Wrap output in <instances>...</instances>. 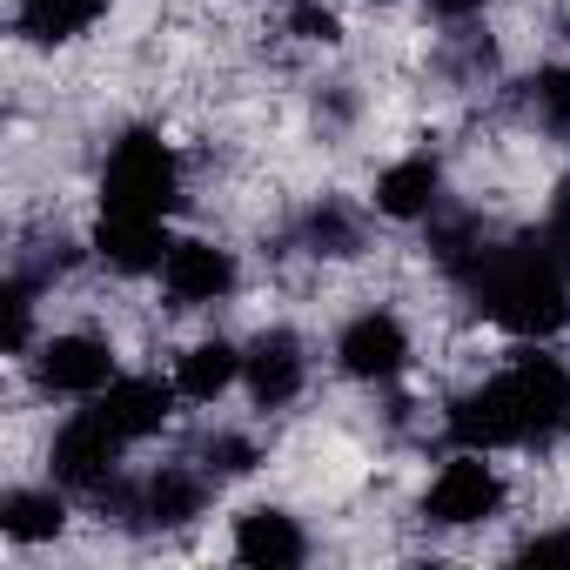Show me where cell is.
<instances>
[{"label": "cell", "instance_id": "obj_1", "mask_svg": "<svg viewBox=\"0 0 570 570\" xmlns=\"http://www.w3.org/2000/svg\"><path fill=\"white\" fill-rule=\"evenodd\" d=\"M456 450H537L557 443L570 430V370L543 350H523L510 370H497L490 383L463 390L443 416Z\"/></svg>", "mask_w": 570, "mask_h": 570}, {"label": "cell", "instance_id": "obj_2", "mask_svg": "<svg viewBox=\"0 0 570 570\" xmlns=\"http://www.w3.org/2000/svg\"><path fill=\"white\" fill-rule=\"evenodd\" d=\"M463 289H470V303L497 330L530 336V343L557 336L570 323V268L537 235H523V242H483V255L463 268Z\"/></svg>", "mask_w": 570, "mask_h": 570}, {"label": "cell", "instance_id": "obj_3", "mask_svg": "<svg viewBox=\"0 0 570 570\" xmlns=\"http://www.w3.org/2000/svg\"><path fill=\"white\" fill-rule=\"evenodd\" d=\"M181 202V161L175 148L155 135V128H128L108 161H101V208H121V215H175Z\"/></svg>", "mask_w": 570, "mask_h": 570}, {"label": "cell", "instance_id": "obj_4", "mask_svg": "<svg viewBox=\"0 0 570 570\" xmlns=\"http://www.w3.org/2000/svg\"><path fill=\"white\" fill-rule=\"evenodd\" d=\"M121 450H128V436H121L101 410H81V416H68V423L55 430V443H48V470H55L61 490L101 497V490L121 476Z\"/></svg>", "mask_w": 570, "mask_h": 570}, {"label": "cell", "instance_id": "obj_5", "mask_svg": "<svg viewBox=\"0 0 570 570\" xmlns=\"http://www.w3.org/2000/svg\"><path fill=\"white\" fill-rule=\"evenodd\" d=\"M101 510H115L128 530H181V523H195L202 517V503H208V483L195 476V470H155V476H141V483H108L101 497H95Z\"/></svg>", "mask_w": 570, "mask_h": 570}, {"label": "cell", "instance_id": "obj_6", "mask_svg": "<svg viewBox=\"0 0 570 570\" xmlns=\"http://www.w3.org/2000/svg\"><path fill=\"white\" fill-rule=\"evenodd\" d=\"M497 510H503V476H497L490 450H456L423 497V517L436 530H470V523H490Z\"/></svg>", "mask_w": 570, "mask_h": 570}, {"label": "cell", "instance_id": "obj_7", "mask_svg": "<svg viewBox=\"0 0 570 570\" xmlns=\"http://www.w3.org/2000/svg\"><path fill=\"white\" fill-rule=\"evenodd\" d=\"M35 383L48 396H88L95 403L115 383V343H101L88 330H61L35 350Z\"/></svg>", "mask_w": 570, "mask_h": 570}, {"label": "cell", "instance_id": "obj_8", "mask_svg": "<svg viewBox=\"0 0 570 570\" xmlns=\"http://www.w3.org/2000/svg\"><path fill=\"white\" fill-rule=\"evenodd\" d=\"M336 363H343V376H356V383H396V376L410 370V330H403L390 309H363L356 323H343Z\"/></svg>", "mask_w": 570, "mask_h": 570}, {"label": "cell", "instance_id": "obj_9", "mask_svg": "<svg viewBox=\"0 0 570 570\" xmlns=\"http://www.w3.org/2000/svg\"><path fill=\"white\" fill-rule=\"evenodd\" d=\"M161 289H168L175 309H208V303H222V296L235 289V255H228L222 242L188 235V242H175L168 262H161Z\"/></svg>", "mask_w": 570, "mask_h": 570}, {"label": "cell", "instance_id": "obj_10", "mask_svg": "<svg viewBox=\"0 0 570 570\" xmlns=\"http://www.w3.org/2000/svg\"><path fill=\"white\" fill-rule=\"evenodd\" d=\"M303 376H309V356H303V336L296 330H262L248 350H242V383L255 396V410H282L303 396Z\"/></svg>", "mask_w": 570, "mask_h": 570}, {"label": "cell", "instance_id": "obj_11", "mask_svg": "<svg viewBox=\"0 0 570 570\" xmlns=\"http://www.w3.org/2000/svg\"><path fill=\"white\" fill-rule=\"evenodd\" d=\"M168 222L161 215H121V208H101L95 222V255L115 268V275H161L168 262Z\"/></svg>", "mask_w": 570, "mask_h": 570}, {"label": "cell", "instance_id": "obj_12", "mask_svg": "<svg viewBox=\"0 0 570 570\" xmlns=\"http://www.w3.org/2000/svg\"><path fill=\"white\" fill-rule=\"evenodd\" d=\"M175 383H161V376H115L101 396H95V410L128 436V443H148V436H161L168 430V416H175Z\"/></svg>", "mask_w": 570, "mask_h": 570}, {"label": "cell", "instance_id": "obj_13", "mask_svg": "<svg viewBox=\"0 0 570 570\" xmlns=\"http://www.w3.org/2000/svg\"><path fill=\"white\" fill-rule=\"evenodd\" d=\"M235 557L248 563V570H296L303 557H309V537H303V523L289 517V510H242L235 517Z\"/></svg>", "mask_w": 570, "mask_h": 570}, {"label": "cell", "instance_id": "obj_14", "mask_svg": "<svg viewBox=\"0 0 570 570\" xmlns=\"http://www.w3.org/2000/svg\"><path fill=\"white\" fill-rule=\"evenodd\" d=\"M376 208L390 222H430L443 208V168L436 155H403L376 175Z\"/></svg>", "mask_w": 570, "mask_h": 570}, {"label": "cell", "instance_id": "obj_15", "mask_svg": "<svg viewBox=\"0 0 570 570\" xmlns=\"http://www.w3.org/2000/svg\"><path fill=\"white\" fill-rule=\"evenodd\" d=\"M115 0H14V35L35 48H68L108 21Z\"/></svg>", "mask_w": 570, "mask_h": 570}, {"label": "cell", "instance_id": "obj_16", "mask_svg": "<svg viewBox=\"0 0 570 570\" xmlns=\"http://www.w3.org/2000/svg\"><path fill=\"white\" fill-rule=\"evenodd\" d=\"M235 383H242V350L222 343V336L195 343V350L175 363V390H181L188 403H215V396H228Z\"/></svg>", "mask_w": 570, "mask_h": 570}, {"label": "cell", "instance_id": "obj_17", "mask_svg": "<svg viewBox=\"0 0 570 570\" xmlns=\"http://www.w3.org/2000/svg\"><path fill=\"white\" fill-rule=\"evenodd\" d=\"M61 523H68L61 490H8L0 497V537H14V543H48V537H61Z\"/></svg>", "mask_w": 570, "mask_h": 570}, {"label": "cell", "instance_id": "obj_18", "mask_svg": "<svg viewBox=\"0 0 570 570\" xmlns=\"http://www.w3.org/2000/svg\"><path fill=\"white\" fill-rule=\"evenodd\" d=\"M303 248L309 255H356L363 248V228H356V215L343 202H316L303 215Z\"/></svg>", "mask_w": 570, "mask_h": 570}, {"label": "cell", "instance_id": "obj_19", "mask_svg": "<svg viewBox=\"0 0 570 570\" xmlns=\"http://www.w3.org/2000/svg\"><path fill=\"white\" fill-rule=\"evenodd\" d=\"M530 108H537V121H543L557 141H570V61L537 68V81H530Z\"/></svg>", "mask_w": 570, "mask_h": 570}, {"label": "cell", "instance_id": "obj_20", "mask_svg": "<svg viewBox=\"0 0 570 570\" xmlns=\"http://www.w3.org/2000/svg\"><path fill=\"white\" fill-rule=\"evenodd\" d=\"M35 296L41 289H35L21 268L8 275V289H0V309H8V350L14 356H28V343H35Z\"/></svg>", "mask_w": 570, "mask_h": 570}, {"label": "cell", "instance_id": "obj_21", "mask_svg": "<svg viewBox=\"0 0 570 570\" xmlns=\"http://www.w3.org/2000/svg\"><path fill=\"white\" fill-rule=\"evenodd\" d=\"M255 463H262V450H255L248 436H235V430H222V436L202 443V470H208V476H248Z\"/></svg>", "mask_w": 570, "mask_h": 570}, {"label": "cell", "instance_id": "obj_22", "mask_svg": "<svg viewBox=\"0 0 570 570\" xmlns=\"http://www.w3.org/2000/svg\"><path fill=\"white\" fill-rule=\"evenodd\" d=\"M537 242L570 268V175L557 181V195H550V208H543V228H537Z\"/></svg>", "mask_w": 570, "mask_h": 570}, {"label": "cell", "instance_id": "obj_23", "mask_svg": "<svg viewBox=\"0 0 570 570\" xmlns=\"http://www.w3.org/2000/svg\"><path fill=\"white\" fill-rule=\"evenodd\" d=\"M296 35H303V41H323V48H330V41H343V21H336L330 8H309V0H296Z\"/></svg>", "mask_w": 570, "mask_h": 570}, {"label": "cell", "instance_id": "obj_24", "mask_svg": "<svg viewBox=\"0 0 570 570\" xmlns=\"http://www.w3.org/2000/svg\"><path fill=\"white\" fill-rule=\"evenodd\" d=\"M517 563H570V530H543L517 550Z\"/></svg>", "mask_w": 570, "mask_h": 570}, {"label": "cell", "instance_id": "obj_25", "mask_svg": "<svg viewBox=\"0 0 570 570\" xmlns=\"http://www.w3.org/2000/svg\"><path fill=\"white\" fill-rule=\"evenodd\" d=\"M430 8H436L443 21H476V14L490 8V0H430Z\"/></svg>", "mask_w": 570, "mask_h": 570}]
</instances>
